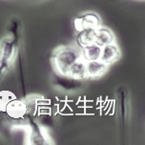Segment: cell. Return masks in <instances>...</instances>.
<instances>
[{"instance_id":"6da1fadb","label":"cell","mask_w":145,"mask_h":145,"mask_svg":"<svg viewBox=\"0 0 145 145\" xmlns=\"http://www.w3.org/2000/svg\"><path fill=\"white\" fill-rule=\"evenodd\" d=\"M81 57V48L79 46L63 45L54 51L52 61L56 72L60 76H67L70 67Z\"/></svg>"},{"instance_id":"7a4b0ae2","label":"cell","mask_w":145,"mask_h":145,"mask_svg":"<svg viewBox=\"0 0 145 145\" xmlns=\"http://www.w3.org/2000/svg\"><path fill=\"white\" fill-rule=\"evenodd\" d=\"M74 26L77 32H81L83 30H95L101 26V21L97 14L87 12L74 18Z\"/></svg>"},{"instance_id":"3957f363","label":"cell","mask_w":145,"mask_h":145,"mask_svg":"<svg viewBox=\"0 0 145 145\" xmlns=\"http://www.w3.org/2000/svg\"><path fill=\"white\" fill-rule=\"evenodd\" d=\"M121 56L120 50L115 42L107 44L101 47L99 60L105 63L106 65H111L114 62L118 61Z\"/></svg>"},{"instance_id":"277c9868","label":"cell","mask_w":145,"mask_h":145,"mask_svg":"<svg viewBox=\"0 0 145 145\" xmlns=\"http://www.w3.org/2000/svg\"><path fill=\"white\" fill-rule=\"evenodd\" d=\"M5 112L10 118H14V120H19V118H24L26 114L28 113V109L24 100L14 98L8 103Z\"/></svg>"},{"instance_id":"5b68a950","label":"cell","mask_w":145,"mask_h":145,"mask_svg":"<svg viewBox=\"0 0 145 145\" xmlns=\"http://www.w3.org/2000/svg\"><path fill=\"white\" fill-rule=\"evenodd\" d=\"M86 69H87V77L90 78H98L102 76L107 72L108 65L100 61L99 59L92 61H86Z\"/></svg>"},{"instance_id":"8992f818","label":"cell","mask_w":145,"mask_h":145,"mask_svg":"<svg viewBox=\"0 0 145 145\" xmlns=\"http://www.w3.org/2000/svg\"><path fill=\"white\" fill-rule=\"evenodd\" d=\"M116 41L115 35L113 32L108 28L105 27H98L95 30V43L98 46L102 47L107 44L113 43Z\"/></svg>"},{"instance_id":"52a82bcc","label":"cell","mask_w":145,"mask_h":145,"mask_svg":"<svg viewBox=\"0 0 145 145\" xmlns=\"http://www.w3.org/2000/svg\"><path fill=\"white\" fill-rule=\"evenodd\" d=\"M72 79L81 80L87 78V69H86V61L83 58H79L70 67L68 76Z\"/></svg>"},{"instance_id":"ba28073f","label":"cell","mask_w":145,"mask_h":145,"mask_svg":"<svg viewBox=\"0 0 145 145\" xmlns=\"http://www.w3.org/2000/svg\"><path fill=\"white\" fill-rule=\"evenodd\" d=\"M100 52H101V47L98 46L97 44H91L89 46L81 48V54L82 58L85 61H92L99 59Z\"/></svg>"},{"instance_id":"9c48e42d","label":"cell","mask_w":145,"mask_h":145,"mask_svg":"<svg viewBox=\"0 0 145 145\" xmlns=\"http://www.w3.org/2000/svg\"><path fill=\"white\" fill-rule=\"evenodd\" d=\"M78 33L77 43L80 48L86 47L95 43V30H83Z\"/></svg>"},{"instance_id":"30bf717a","label":"cell","mask_w":145,"mask_h":145,"mask_svg":"<svg viewBox=\"0 0 145 145\" xmlns=\"http://www.w3.org/2000/svg\"><path fill=\"white\" fill-rule=\"evenodd\" d=\"M14 98H16V97L11 91H0V112H5L8 103Z\"/></svg>"}]
</instances>
